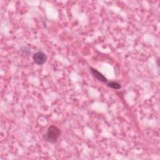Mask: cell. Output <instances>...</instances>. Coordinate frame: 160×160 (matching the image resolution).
I'll return each mask as SVG.
<instances>
[{"mask_svg":"<svg viewBox=\"0 0 160 160\" xmlns=\"http://www.w3.org/2000/svg\"><path fill=\"white\" fill-rule=\"evenodd\" d=\"M60 135L61 130L58 127L51 125L48 128L47 132L43 136V138L48 142L55 143L57 142Z\"/></svg>","mask_w":160,"mask_h":160,"instance_id":"cell-1","label":"cell"},{"mask_svg":"<svg viewBox=\"0 0 160 160\" xmlns=\"http://www.w3.org/2000/svg\"><path fill=\"white\" fill-rule=\"evenodd\" d=\"M34 62L37 65H42L47 60V56L45 53L41 51H38L34 54L32 56Z\"/></svg>","mask_w":160,"mask_h":160,"instance_id":"cell-2","label":"cell"},{"mask_svg":"<svg viewBox=\"0 0 160 160\" xmlns=\"http://www.w3.org/2000/svg\"><path fill=\"white\" fill-rule=\"evenodd\" d=\"M91 72L93 75V76H94L98 80H99L100 81H102L103 82H108V79L105 78V76H104L101 72H99L96 69L91 68Z\"/></svg>","mask_w":160,"mask_h":160,"instance_id":"cell-3","label":"cell"},{"mask_svg":"<svg viewBox=\"0 0 160 160\" xmlns=\"http://www.w3.org/2000/svg\"><path fill=\"white\" fill-rule=\"evenodd\" d=\"M107 85L112 89H119L121 88V85L120 84H119L117 82H114V81H109L107 82Z\"/></svg>","mask_w":160,"mask_h":160,"instance_id":"cell-4","label":"cell"}]
</instances>
